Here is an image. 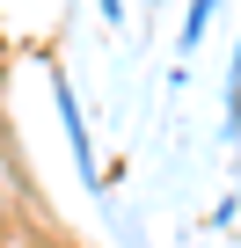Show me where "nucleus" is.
<instances>
[{
    "label": "nucleus",
    "mask_w": 241,
    "mask_h": 248,
    "mask_svg": "<svg viewBox=\"0 0 241 248\" xmlns=\"http://www.w3.org/2000/svg\"><path fill=\"white\" fill-rule=\"evenodd\" d=\"M234 109H241V44H234Z\"/></svg>",
    "instance_id": "obj_3"
},
{
    "label": "nucleus",
    "mask_w": 241,
    "mask_h": 248,
    "mask_svg": "<svg viewBox=\"0 0 241 248\" xmlns=\"http://www.w3.org/2000/svg\"><path fill=\"white\" fill-rule=\"evenodd\" d=\"M51 95H59V117H66V132H73V161H80V175H88V124H80V109H73V88L59 80Z\"/></svg>",
    "instance_id": "obj_1"
},
{
    "label": "nucleus",
    "mask_w": 241,
    "mask_h": 248,
    "mask_svg": "<svg viewBox=\"0 0 241 248\" xmlns=\"http://www.w3.org/2000/svg\"><path fill=\"white\" fill-rule=\"evenodd\" d=\"M212 8H219V0H190V15H183V51L205 37V22H212Z\"/></svg>",
    "instance_id": "obj_2"
}]
</instances>
